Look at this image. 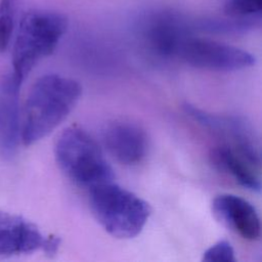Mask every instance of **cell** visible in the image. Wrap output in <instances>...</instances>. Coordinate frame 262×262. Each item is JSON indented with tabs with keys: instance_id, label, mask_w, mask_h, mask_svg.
Segmentation results:
<instances>
[{
	"instance_id": "obj_8",
	"label": "cell",
	"mask_w": 262,
	"mask_h": 262,
	"mask_svg": "<svg viewBox=\"0 0 262 262\" xmlns=\"http://www.w3.org/2000/svg\"><path fill=\"white\" fill-rule=\"evenodd\" d=\"M189 34V26L184 19L171 12L154 13L142 26L145 45L161 58L177 57L181 43Z\"/></svg>"
},
{
	"instance_id": "obj_7",
	"label": "cell",
	"mask_w": 262,
	"mask_h": 262,
	"mask_svg": "<svg viewBox=\"0 0 262 262\" xmlns=\"http://www.w3.org/2000/svg\"><path fill=\"white\" fill-rule=\"evenodd\" d=\"M185 113L203 127L221 136L225 143L260 158L258 139L252 125L246 119L231 115H216L191 104L184 105Z\"/></svg>"
},
{
	"instance_id": "obj_3",
	"label": "cell",
	"mask_w": 262,
	"mask_h": 262,
	"mask_svg": "<svg viewBox=\"0 0 262 262\" xmlns=\"http://www.w3.org/2000/svg\"><path fill=\"white\" fill-rule=\"evenodd\" d=\"M67 29L68 18L60 12L28 11L20 19L13 44V74L23 82L42 58L55 50Z\"/></svg>"
},
{
	"instance_id": "obj_2",
	"label": "cell",
	"mask_w": 262,
	"mask_h": 262,
	"mask_svg": "<svg viewBox=\"0 0 262 262\" xmlns=\"http://www.w3.org/2000/svg\"><path fill=\"white\" fill-rule=\"evenodd\" d=\"M54 154L63 174L80 187L91 189L115 178L97 142L78 126L69 127L61 132L56 140Z\"/></svg>"
},
{
	"instance_id": "obj_14",
	"label": "cell",
	"mask_w": 262,
	"mask_h": 262,
	"mask_svg": "<svg viewBox=\"0 0 262 262\" xmlns=\"http://www.w3.org/2000/svg\"><path fill=\"white\" fill-rule=\"evenodd\" d=\"M262 0H226L224 12L234 18L261 17Z\"/></svg>"
},
{
	"instance_id": "obj_6",
	"label": "cell",
	"mask_w": 262,
	"mask_h": 262,
	"mask_svg": "<svg viewBox=\"0 0 262 262\" xmlns=\"http://www.w3.org/2000/svg\"><path fill=\"white\" fill-rule=\"evenodd\" d=\"M60 239L45 236L40 229L21 216L0 211V257L30 254L38 250L55 254Z\"/></svg>"
},
{
	"instance_id": "obj_1",
	"label": "cell",
	"mask_w": 262,
	"mask_h": 262,
	"mask_svg": "<svg viewBox=\"0 0 262 262\" xmlns=\"http://www.w3.org/2000/svg\"><path fill=\"white\" fill-rule=\"evenodd\" d=\"M82 93L74 79L49 74L31 88L24 108L20 138L31 145L51 133L73 111Z\"/></svg>"
},
{
	"instance_id": "obj_11",
	"label": "cell",
	"mask_w": 262,
	"mask_h": 262,
	"mask_svg": "<svg viewBox=\"0 0 262 262\" xmlns=\"http://www.w3.org/2000/svg\"><path fill=\"white\" fill-rule=\"evenodd\" d=\"M212 211L219 221L243 238L256 241L260 237V218L247 200L230 193L219 194L212 202Z\"/></svg>"
},
{
	"instance_id": "obj_15",
	"label": "cell",
	"mask_w": 262,
	"mask_h": 262,
	"mask_svg": "<svg viewBox=\"0 0 262 262\" xmlns=\"http://www.w3.org/2000/svg\"><path fill=\"white\" fill-rule=\"evenodd\" d=\"M203 260L208 262H233L236 259L231 244L227 241H219L205 251Z\"/></svg>"
},
{
	"instance_id": "obj_12",
	"label": "cell",
	"mask_w": 262,
	"mask_h": 262,
	"mask_svg": "<svg viewBox=\"0 0 262 262\" xmlns=\"http://www.w3.org/2000/svg\"><path fill=\"white\" fill-rule=\"evenodd\" d=\"M21 81L13 74L5 75L0 81V150L5 156L14 154L19 129V87Z\"/></svg>"
},
{
	"instance_id": "obj_5",
	"label": "cell",
	"mask_w": 262,
	"mask_h": 262,
	"mask_svg": "<svg viewBox=\"0 0 262 262\" xmlns=\"http://www.w3.org/2000/svg\"><path fill=\"white\" fill-rule=\"evenodd\" d=\"M177 57L192 67L217 72L239 71L255 63V56L244 49L190 34L181 43Z\"/></svg>"
},
{
	"instance_id": "obj_10",
	"label": "cell",
	"mask_w": 262,
	"mask_h": 262,
	"mask_svg": "<svg viewBox=\"0 0 262 262\" xmlns=\"http://www.w3.org/2000/svg\"><path fill=\"white\" fill-rule=\"evenodd\" d=\"M211 160L217 169L228 175L244 188L260 191V159L222 142L212 149Z\"/></svg>"
},
{
	"instance_id": "obj_13",
	"label": "cell",
	"mask_w": 262,
	"mask_h": 262,
	"mask_svg": "<svg viewBox=\"0 0 262 262\" xmlns=\"http://www.w3.org/2000/svg\"><path fill=\"white\" fill-rule=\"evenodd\" d=\"M17 0H0V52L7 49L14 29Z\"/></svg>"
},
{
	"instance_id": "obj_9",
	"label": "cell",
	"mask_w": 262,
	"mask_h": 262,
	"mask_svg": "<svg viewBox=\"0 0 262 262\" xmlns=\"http://www.w3.org/2000/svg\"><path fill=\"white\" fill-rule=\"evenodd\" d=\"M103 142L118 162L128 166L140 163L148 149V139L144 129L124 120L115 121L105 127Z\"/></svg>"
},
{
	"instance_id": "obj_4",
	"label": "cell",
	"mask_w": 262,
	"mask_h": 262,
	"mask_svg": "<svg viewBox=\"0 0 262 262\" xmlns=\"http://www.w3.org/2000/svg\"><path fill=\"white\" fill-rule=\"evenodd\" d=\"M89 191L91 211L106 232L117 238H132L140 233L150 215L148 203L114 181Z\"/></svg>"
}]
</instances>
